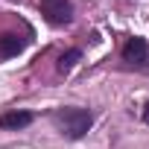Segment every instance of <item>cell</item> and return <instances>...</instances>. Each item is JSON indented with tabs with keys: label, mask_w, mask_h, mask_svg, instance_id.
<instances>
[{
	"label": "cell",
	"mask_w": 149,
	"mask_h": 149,
	"mask_svg": "<svg viewBox=\"0 0 149 149\" xmlns=\"http://www.w3.org/2000/svg\"><path fill=\"white\" fill-rule=\"evenodd\" d=\"M53 123L58 126V132H61L64 137L79 140V137H85V134L91 132L94 114H91L88 108H58V111L53 114Z\"/></svg>",
	"instance_id": "cell-1"
},
{
	"label": "cell",
	"mask_w": 149,
	"mask_h": 149,
	"mask_svg": "<svg viewBox=\"0 0 149 149\" xmlns=\"http://www.w3.org/2000/svg\"><path fill=\"white\" fill-rule=\"evenodd\" d=\"M41 15L47 18V24L53 26H64L73 21V6H70V0H41Z\"/></svg>",
	"instance_id": "cell-2"
},
{
	"label": "cell",
	"mask_w": 149,
	"mask_h": 149,
	"mask_svg": "<svg viewBox=\"0 0 149 149\" xmlns=\"http://www.w3.org/2000/svg\"><path fill=\"white\" fill-rule=\"evenodd\" d=\"M123 61H129V64H146L149 61V44L143 38H129L123 44Z\"/></svg>",
	"instance_id": "cell-3"
},
{
	"label": "cell",
	"mask_w": 149,
	"mask_h": 149,
	"mask_svg": "<svg viewBox=\"0 0 149 149\" xmlns=\"http://www.w3.org/2000/svg\"><path fill=\"white\" fill-rule=\"evenodd\" d=\"M29 123H32V111H6V114H0V129H9V132L26 129Z\"/></svg>",
	"instance_id": "cell-4"
},
{
	"label": "cell",
	"mask_w": 149,
	"mask_h": 149,
	"mask_svg": "<svg viewBox=\"0 0 149 149\" xmlns=\"http://www.w3.org/2000/svg\"><path fill=\"white\" fill-rule=\"evenodd\" d=\"M24 50V38L15 32H3L0 35V58H12Z\"/></svg>",
	"instance_id": "cell-5"
},
{
	"label": "cell",
	"mask_w": 149,
	"mask_h": 149,
	"mask_svg": "<svg viewBox=\"0 0 149 149\" xmlns=\"http://www.w3.org/2000/svg\"><path fill=\"white\" fill-rule=\"evenodd\" d=\"M82 58V50L79 47H73V50H67L61 58H58V73H70L73 67H76V61Z\"/></svg>",
	"instance_id": "cell-6"
},
{
	"label": "cell",
	"mask_w": 149,
	"mask_h": 149,
	"mask_svg": "<svg viewBox=\"0 0 149 149\" xmlns=\"http://www.w3.org/2000/svg\"><path fill=\"white\" fill-rule=\"evenodd\" d=\"M143 120H146V126H149V102H146V108H143Z\"/></svg>",
	"instance_id": "cell-7"
}]
</instances>
